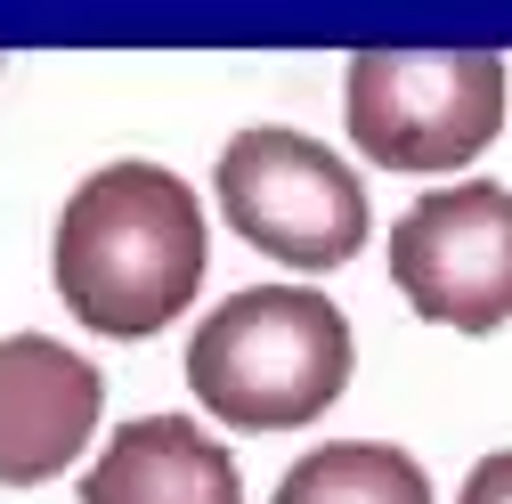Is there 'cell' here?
Wrapping results in <instances>:
<instances>
[{
    "instance_id": "cell-1",
    "label": "cell",
    "mask_w": 512,
    "mask_h": 504,
    "mask_svg": "<svg viewBox=\"0 0 512 504\" xmlns=\"http://www.w3.org/2000/svg\"><path fill=\"white\" fill-rule=\"evenodd\" d=\"M57 301L106 342L163 334L204 293L212 228L196 187L163 163H98L57 212Z\"/></svg>"
},
{
    "instance_id": "cell-2",
    "label": "cell",
    "mask_w": 512,
    "mask_h": 504,
    "mask_svg": "<svg viewBox=\"0 0 512 504\" xmlns=\"http://www.w3.org/2000/svg\"><path fill=\"white\" fill-rule=\"evenodd\" d=\"M187 391L236 431L317 423L350 391V326L309 285H244L187 334Z\"/></svg>"
},
{
    "instance_id": "cell-3",
    "label": "cell",
    "mask_w": 512,
    "mask_h": 504,
    "mask_svg": "<svg viewBox=\"0 0 512 504\" xmlns=\"http://www.w3.org/2000/svg\"><path fill=\"white\" fill-rule=\"evenodd\" d=\"M350 147L382 171H456L504 131L496 49H358L350 57Z\"/></svg>"
},
{
    "instance_id": "cell-4",
    "label": "cell",
    "mask_w": 512,
    "mask_h": 504,
    "mask_svg": "<svg viewBox=\"0 0 512 504\" xmlns=\"http://www.w3.org/2000/svg\"><path fill=\"white\" fill-rule=\"evenodd\" d=\"M220 220L252 244L269 252L277 269H342L350 252L366 244V187L358 171L317 147L309 131H285V122H252L220 147Z\"/></svg>"
},
{
    "instance_id": "cell-5",
    "label": "cell",
    "mask_w": 512,
    "mask_h": 504,
    "mask_svg": "<svg viewBox=\"0 0 512 504\" xmlns=\"http://www.w3.org/2000/svg\"><path fill=\"white\" fill-rule=\"evenodd\" d=\"M391 285L431 326L456 334L512 326V187L464 179L407 204V220L391 228Z\"/></svg>"
},
{
    "instance_id": "cell-6",
    "label": "cell",
    "mask_w": 512,
    "mask_h": 504,
    "mask_svg": "<svg viewBox=\"0 0 512 504\" xmlns=\"http://www.w3.org/2000/svg\"><path fill=\"white\" fill-rule=\"evenodd\" d=\"M106 374L66 350L57 334H9L0 342V488L57 480L98 431Z\"/></svg>"
},
{
    "instance_id": "cell-7",
    "label": "cell",
    "mask_w": 512,
    "mask_h": 504,
    "mask_svg": "<svg viewBox=\"0 0 512 504\" xmlns=\"http://www.w3.org/2000/svg\"><path fill=\"white\" fill-rule=\"evenodd\" d=\"M82 504H244L236 456L187 415H139L82 472Z\"/></svg>"
},
{
    "instance_id": "cell-8",
    "label": "cell",
    "mask_w": 512,
    "mask_h": 504,
    "mask_svg": "<svg viewBox=\"0 0 512 504\" xmlns=\"http://www.w3.org/2000/svg\"><path fill=\"white\" fill-rule=\"evenodd\" d=\"M277 504H431V480L391 439H334L277 480Z\"/></svg>"
},
{
    "instance_id": "cell-9",
    "label": "cell",
    "mask_w": 512,
    "mask_h": 504,
    "mask_svg": "<svg viewBox=\"0 0 512 504\" xmlns=\"http://www.w3.org/2000/svg\"><path fill=\"white\" fill-rule=\"evenodd\" d=\"M456 504H512V448H496V456H480Z\"/></svg>"
}]
</instances>
